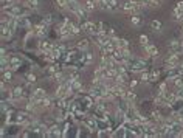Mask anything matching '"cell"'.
I'll return each instance as SVG.
<instances>
[{
  "label": "cell",
  "mask_w": 183,
  "mask_h": 138,
  "mask_svg": "<svg viewBox=\"0 0 183 138\" xmlns=\"http://www.w3.org/2000/svg\"><path fill=\"white\" fill-rule=\"evenodd\" d=\"M158 92H161V93L168 92V86H166V82H161V84L158 86Z\"/></svg>",
  "instance_id": "35"
},
{
  "label": "cell",
  "mask_w": 183,
  "mask_h": 138,
  "mask_svg": "<svg viewBox=\"0 0 183 138\" xmlns=\"http://www.w3.org/2000/svg\"><path fill=\"white\" fill-rule=\"evenodd\" d=\"M98 6L101 8V10H104V11H109V0H99Z\"/></svg>",
  "instance_id": "25"
},
{
  "label": "cell",
  "mask_w": 183,
  "mask_h": 138,
  "mask_svg": "<svg viewBox=\"0 0 183 138\" xmlns=\"http://www.w3.org/2000/svg\"><path fill=\"white\" fill-rule=\"evenodd\" d=\"M71 87H73V90H75V92H82V88H84L79 79H75V81L71 79Z\"/></svg>",
  "instance_id": "18"
},
{
  "label": "cell",
  "mask_w": 183,
  "mask_h": 138,
  "mask_svg": "<svg viewBox=\"0 0 183 138\" xmlns=\"http://www.w3.org/2000/svg\"><path fill=\"white\" fill-rule=\"evenodd\" d=\"M151 28L157 33V31H160L161 30V22L158 20V19H154L152 22H151Z\"/></svg>",
  "instance_id": "19"
},
{
  "label": "cell",
  "mask_w": 183,
  "mask_h": 138,
  "mask_svg": "<svg viewBox=\"0 0 183 138\" xmlns=\"http://www.w3.org/2000/svg\"><path fill=\"white\" fill-rule=\"evenodd\" d=\"M152 118L155 119V121H158V123H161V121H163L161 113H160V112H157V110H154V112H152Z\"/></svg>",
  "instance_id": "30"
},
{
  "label": "cell",
  "mask_w": 183,
  "mask_h": 138,
  "mask_svg": "<svg viewBox=\"0 0 183 138\" xmlns=\"http://www.w3.org/2000/svg\"><path fill=\"white\" fill-rule=\"evenodd\" d=\"M106 34H107V36H109V38H110V39H112V38H115V30H113V28H110V30H109V31H107Z\"/></svg>",
  "instance_id": "37"
},
{
  "label": "cell",
  "mask_w": 183,
  "mask_h": 138,
  "mask_svg": "<svg viewBox=\"0 0 183 138\" xmlns=\"http://www.w3.org/2000/svg\"><path fill=\"white\" fill-rule=\"evenodd\" d=\"M176 6H178V8H182V10H183V2H177Z\"/></svg>",
  "instance_id": "40"
},
{
  "label": "cell",
  "mask_w": 183,
  "mask_h": 138,
  "mask_svg": "<svg viewBox=\"0 0 183 138\" xmlns=\"http://www.w3.org/2000/svg\"><path fill=\"white\" fill-rule=\"evenodd\" d=\"M51 53H53V56L56 58V59H59V58H61V54H62V51H61L59 48H56V47H54V48L51 50Z\"/></svg>",
  "instance_id": "33"
},
{
  "label": "cell",
  "mask_w": 183,
  "mask_h": 138,
  "mask_svg": "<svg viewBox=\"0 0 183 138\" xmlns=\"http://www.w3.org/2000/svg\"><path fill=\"white\" fill-rule=\"evenodd\" d=\"M39 48H40V51H42V53H48V51H51L54 47H53V44H51V42H48V40H40Z\"/></svg>",
  "instance_id": "9"
},
{
  "label": "cell",
  "mask_w": 183,
  "mask_h": 138,
  "mask_svg": "<svg viewBox=\"0 0 183 138\" xmlns=\"http://www.w3.org/2000/svg\"><path fill=\"white\" fill-rule=\"evenodd\" d=\"M157 78H158V71H152V73H151V81H149V82H154Z\"/></svg>",
  "instance_id": "36"
},
{
  "label": "cell",
  "mask_w": 183,
  "mask_h": 138,
  "mask_svg": "<svg viewBox=\"0 0 183 138\" xmlns=\"http://www.w3.org/2000/svg\"><path fill=\"white\" fill-rule=\"evenodd\" d=\"M124 99L127 101V103H134V101L136 99V95L132 92V88H129V90H126V95H124Z\"/></svg>",
  "instance_id": "16"
},
{
  "label": "cell",
  "mask_w": 183,
  "mask_h": 138,
  "mask_svg": "<svg viewBox=\"0 0 183 138\" xmlns=\"http://www.w3.org/2000/svg\"><path fill=\"white\" fill-rule=\"evenodd\" d=\"M166 68L168 70H172V68H178L180 65V59H178V54H169L166 58Z\"/></svg>",
  "instance_id": "4"
},
{
  "label": "cell",
  "mask_w": 183,
  "mask_h": 138,
  "mask_svg": "<svg viewBox=\"0 0 183 138\" xmlns=\"http://www.w3.org/2000/svg\"><path fill=\"white\" fill-rule=\"evenodd\" d=\"M172 17L176 20H182L183 19V10H182V8H178V6L174 8V10H172Z\"/></svg>",
  "instance_id": "15"
},
{
  "label": "cell",
  "mask_w": 183,
  "mask_h": 138,
  "mask_svg": "<svg viewBox=\"0 0 183 138\" xmlns=\"http://www.w3.org/2000/svg\"><path fill=\"white\" fill-rule=\"evenodd\" d=\"M76 48H78V50H82V51H86V50L88 48V40H87V39L79 40V42H78V45H76Z\"/></svg>",
  "instance_id": "20"
},
{
  "label": "cell",
  "mask_w": 183,
  "mask_h": 138,
  "mask_svg": "<svg viewBox=\"0 0 183 138\" xmlns=\"http://www.w3.org/2000/svg\"><path fill=\"white\" fill-rule=\"evenodd\" d=\"M178 73H180V75L183 76V62H182L180 65H178Z\"/></svg>",
  "instance_id": "39"
},
{
  "label": "cell",
  "mask_w": 183,
  "mask_h": 138,
  "mask_svg": "<svg viewBox=\"0 0 183 138\" xmlns=\"http://www.w3.org/2000/svg\"><path fill=\"white\" fill-rule=\"evenodd\" d=\"M11 71H13V70H10V68H8V70H3V81H5V82H6V81H8V82L11 81V78H13V73H11Z\"/></svg>",
  "instance_id": "23"
},
{
  "label": "cell",
  "mask_w": 183,
  "mask_h": 138,
  "mask_svg": "<svg viewBox=\"0 0 183 138\" xmlns=\"http://www.w3.org/2000/svg\"><path fill=\"white\" fill-rule=\"evenodd\" d=\"M3 11H6L8 14H11V16H14V17H19V19H25V17H28V16H30L31 8L26 5V3H25V5L14 3V5H11V6L5 8Z\"/></svg>",
  "instance_id": "1"
},
{
  "label": "cell",
  "mask_w": 183,
  "mask_h": 138,
  "mask_svg": "<svg viewBox=\"0 0 183 138\" xmlns=\"http://www.w3.org/2000/svg\"><path fill=\"white\" fill-rule=\"evenodd\" d=\"M82 30H81V26H78L76 23H73V22H70V33H71V36H76V34H79Z\"/></svg>",
  "instance_id": "17"
},
{
  "label": "cell",
  "mask_w": 183,
  "mask_h": 138,
  "mask_svg": "<svg viewBox=\"0 0 183 138\" xmlns=\"http://www.w3.org/2000/svg\"><path fill=\"white\" fill-rule=\"evenodd\" d=\"M116 10H120L118 0H109V11H116Z\"/></svg>",
  "instance_id": "22"
},
{
  "label": "cell",
  "mask_w": 183,
  "mask_h": 138,
  "mask_svg": "<svg viewBox=\"0 0 183 138\" xmlns=\"http://www.w3.org/2000/svg\"><path fill=\"white\" fill-rule=\"evenodd\" d=\"M180 42H182V47H183V38H182V39H180Z\"/></svg>",
  "instance_id": "41"
},
{
  "label": "cell",
  "mask_w": 183,
  "mask_h": 138,
  "mask_svg": "<svg viewBox=\"0 0 183 138\" xmlns=\"http://www.w3.org/2000/svg\"><path fill=\"white\" fill-rule=\"evenodd\" d=\"M45 33H47V25H45L44 22L34 26V34H36V36H39V38H42V36H45Z\"/></svg>",
  "instance_id": "7"
},
{
  "label": "cell",
  "mask_w": 183,
  "mask_h": 138,
  "mask_svg": "<svg viewBox=\"0 0 183 138\" xmlns=\"http://www.w3.org/2000/svg\"><path fill=\"white\" fill-rule=\"evenodd\" d=\"M45 96H47L45 88H36V90H33V93H31V98H36V99H40V98H45Z\"/></svg>",
  "instance_id": "11"
},
{
  "label": "cell",
  "mask_w": 183,
  "mask_h": 138,
  "mask_svg": "<svg viewBox=\"0 0 183 138\" xmlns=\"http://www.w3.org/2000/svg\"><path fill=\"white\" fill-rule=\"evenodd\" d=\"M136 84H138V82H136L135 79H132V81H129V87H130V88H135V87H136Z\"/></svg>",
  "instance_id": "38"
},
{
  "label": "cell",
  "mask_w": 183,
  "mask_h": 138,
  "mask_svg": "<svg viewBox=\"0 0 183 138\" xmlns=\"http://www.w3.org/2000/svg\"><path fill=\"white\" fill-rule=\"evenodd\" d=\"M182 31H183V26H182Z\"/></svg>",
  "instance_id": "43"
},
{
  "label": "cell",
  "mask_w": 183,
  "mask_h": 138,
  "mask_svg": "<svg viewBox=\"0 0 183 138\" xmlns=\"http://www.w3.org/2000/svg\"><path fill=\"white\" fill-rule=\"evenodd\" d=\"M141 81L143 82H149L151 81V73H148V71H141Z\"/></svg>",
  "instance_id": "29"
},
{
  "label": "cell",
  "mask_w": 183,
  "mask_h": 138,
  "mask_svg": "<svg viewBox=\"0 0 183 138\" xmlns=\"http://www.w3.org/2000/svg\"><path fill=\"white\" fill-rule=\"evenodd\" d=\"M163 2V0H149V3H148V6H152V8H157V6H160V3Z\"/></svg>",
  "instance_id": "32"
},
{
  "label": "cell",
  "mask_w": 183,
  "mask_h": 138,
  "mask_svg": "<svg viewBox=\"0 0 183 138\" xmlns=\"http://www.w3.org/2000/svg\"><path fill=\"white\" fill-rule=\"evenodd\" d=\"M62 135V132H61V129L58 127V126H51V127H48V134H47V136H61Z\"/></svg>",
  "instance_id": "12"
},
{
  "label": "cell",
  "mask_w": 183,
  "mask_h": 138,
  "mask_svg": "<svg viewBox=\"0 0 183 138\" xmlns=\"http://www.w3.org/2000/svg\"><path fill=\"white\" fill-rule=\"evenodd\" d=\"M11 34H13V30L10 28L8 25H2V39H10L11 38Z\"/></svg>",
  "instance_id": "13"
},
{
  "label": "cell",
  "mask_w": 183,
  "mask_h": 138,
  "mask_svg": "<svg viewBox=\"0 0 183 138\" xmlns=\"http://www.w3.org/2000/svg\"><path fill=\"white\" fill-rule=\"evenodd\" d=\"M143 50L146 51V54H148V56H157V54H158L157 47H154L152 44H146V45H143Z\"/></svg>",
  "instance_id": "6"
},
{
  "label": "cell",
  "mask_w": 183,
  "mask_h": 138,
  "mask_svg": "<svg viewBox=\"0 0 183 138\" xmlns=\"http://www.w3.org/2000/svg\"><path fill=\"white\" fill-rule=\"evenodd\" d=\"M11 92H13V103H16V101H19V99L23 98V88L22 87H16Z\"/></svg>",
  "instance_id": "8"
},
{
  "label": "cell",
  "mask_w": 183,
  "mask_h": 138,
  "mask_svg": "<svg viewBox=\"0 0 183 138\" xmlns=\"http://www.w3.org/2000/svg\"><path fill=\"white\" fill-rule=\"evenodd\" d=\"M172 82H174V86H176V88H183V79H182V76L176 78Z\"/></svg>",
  "instance_id": "26"
},
{
  "label": "cell",
  "mask_w": 183,
  "mask_h": 138,
  "mask_svg": "<svg viewBox=\"0 0 183 138\" xmlns=\"http://www.w3.org/2000/svg\"><path fill=\"white\" fill-rule=\"evenodd\" d=\"M168 50L171 54H182L183 53V47H182V42L178 40H171L168 42Z\"/></svg>",
  "instance_id": "3"
},
{
  "label": "cell",
  "mask_w": 183,
  "mask_h": 138,
  "mask_svg": "<svg viewBox=\"0 0 183 138\" xmlns=\"http://www.w3.org/2000/svg\"><path fill=\"white\" fill-rule=\"evenodd\" d=\"M95 2H96V5H98V3H99V0H95Z\"/></svg>",
  "instance_id": "42"
},
{
  "label": "cell",
  "mask_w": 183,
  "mask_h": 138,
  "mask_svg": "<svg viewBox=\"0 0 183 138\" xmlns=\"http://www.w3.org/2000/svg\"><path fill=\"white\" fill-rule=\"evenodd\" d=\"M25 79H26V82H28V84H34V82L38 81V78H36L34 73H28V75L25 76Z\"/></svg>",
  "instance_id": "24"
},
{
  "label": "cell",
  "mask_w": 183,
  "mask_h": 138,
  "mask_svg": "<svg viewBox=\"0 0 183 138\" xmlns=\"http://www.w3.org/2000/svg\"><path fill=\"white\" fill-rule=\"evenodd\" d=\"M96 6H98V5H96L95 0H86V3H84V8H86L88 13L95 11V10H96Z\"/></svg>",
  "instance_id": "14"
},
{
  "label": "cell",
  "mask_w": 183,
  "mask_h": 138,
  "mask_svg": "<svg viewBox=\"0 0 183 138\" xmlns=\"http://www.w3.org/2000/svg\"><path fill=\"white\" fill-rule=\"evenodd\" d=\"M126 67H127V70H132L134 73H141V71L146 70V64H144V61H141V59L130 58L129 61H127Z\"/></svg>",
  "instance_id": "2"
},
{
  "label": "cell",
  "mask_w": 183,
  "mask_h": 138,
  "mask_svg": "<svg viewBox=\"0 0 183 138\" xmlns=\"http://www.w3.org/2000/svg\"><path fill=\"white\" fill-rule=\"evenodd\" d=\"M20 65H22V59L19 56L10 58V64H8V68L10 70H17V68H20Z\"/></svg>",
  "instance_id": "5"
},
{
  "label": "cell",
  "mask_w": 183,
  "mask_h": 138,
  "mask_svg": "<svg viewBox=\"0 0 183 138\" xmlns=\"http://www.w3.org/2000/svg\"><path fill=\"white\" fill-rule=\"evenodd\" d=\"M26 5L30 8H33V10H36V8L39 6V0H26Z\"/></svg>",
  "instance_id": "28"
},
{
  "label": "cell",
  "mask_w": 183,
  "mask_h": 138,
  "mask_svg": "<svg viewBox=\"0 0 183 138\" xmlns=\"http://www.w3.org/2000/svg\"><path fill=\"white\" fill-rule=\"evenodd\" d=\"M140 44H141V45L149 44V38H148L146 34H141V36H140Z\"/></svg>",
  "instance_id": "34"
},
{
  "label": "cell",
  "mask_w": 183,
  "mask_h": 138,
  "mask_svg": "<svg viewBox=\"0 0 183 138\" xmlns=\"http://www.w3.org/2000/svg\"><path fill=\"white\" fill-rule=\"evenodd\" d=\"M129 47V42H127L126 39H120V42H118V48H127Z\"/></svg>",
  "instance_id": "31"
},
{
  "label": "cell",
  "mask_w": 183,
  "mask_h": 138,
  "mask_svg": "<svg viewBox=\"0 0 183 138\" xmlns=\"http://www.w3.org/2000/svg\"><path fill=\"white\" fill-rule=\"evenodd\" d=\"M84 124L88 127V130H96V127H98V123H96L95 116L93 118H87L86 121H84Z\"/></svg>",
  "instance_id": "10"
},
{
  "label": "cell",
  "mask_w": 183,
  "mask_h": 138,
  "mask_svg": "<svg viewBox=\"0 0 183 138\" xmlns=\"http://www.w3.org/2000/svg\"><path fill=\"white\" fill-rule=\"evenodd\" d=\"M130 23H132L134 26H140V25H141V17H140L138 14H132V17H130Z\"/></svg>",
  "instance_id": "21"
},
{
  "label": "cell",
  "mask_w": 183,
  "mask_h": 138,
  "mask_svg": "<svg viewBox=\"0 0 183 138\" xmlns=\"http://www.w3.org/2000/svg\"><path fill=\"white\" fill-rule=\"evenodd\" d=\"M56 5L62 10H65V8H68V0H56Z\"/></svg>",
  "instance_id": "27"
}]
</instances>
